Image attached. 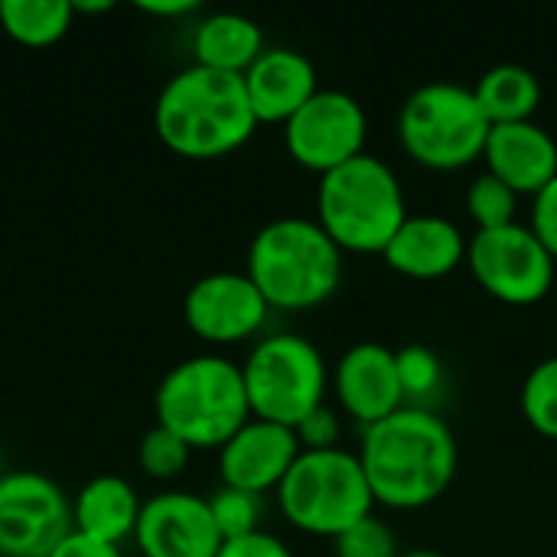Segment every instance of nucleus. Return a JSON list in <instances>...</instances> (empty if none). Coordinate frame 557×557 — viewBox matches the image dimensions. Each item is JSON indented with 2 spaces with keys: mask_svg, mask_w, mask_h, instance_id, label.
Wrapping results in <instances>:
<instances>
[{
  "mask_svg": "<svg viewBox=\"0 0 557 557\" xmlns=\"http://www.w3.org/2000/svg\"><path fill=\"white\" fill-rule=\"evenodd\" d=\"M277 503L294 529L336 539L372 516L375 496L359 454L333 447L300 450L284 483L277 486Z\"/></svg>",
  "mask_w": 557,
  "mask_h": 557,
  "instance_id": "6",
  "label": "nucleus"
},
{
  "mask_svg": "<svg viewBox=\"0 0 557 557\" xmlns=\"http://www.w3.org/2000/svg\"><path fill=\"white\" fill-rule=\"evenodd\" d=\"M49 557H121V548L117 545H104V542H98V539H88V535H82V532H69L55 548H52V555Z\"/></svg>",
  "mask_w": 557,
  "mask_h": 557,
  "instance_id": "32",
  "label": "nucleus"
},
{
  "mask_svg": "<svg viewBox=\"0 0 557 557\" xmlns=\"http://www.w3.org/2000/svg\"><path fill=\"white\" fill-rule=\"evenodd\" d=\"M516 202H519V193L509 189L499 176H493L490 170L480 173L470 189H467V212L470 219L476 222L480 232H490V228H503V225H512L516 222Z\"/></svg>",
  "mask_w": 557,
  "mask_h": 557,
  "instance_id": "23",
  "label": "nucleus"
},
{
  "mask_svg": "<svg viewBox=\"0 0 557 557\" xmlns=\"http://www.w3.org/2000/svg\"><path fill=\"white\" fill-rule=\"evenodd\" d=\"M398 359V375H401V388L405 395H428L437 388L441 382V359L428 349V346H405L401 352H395Z\"/></svg>",
  "mask_w": 557,
  "mask_h": 557,
  "instance_id": "28",
  "label": "nucleus"
},
{
  "mask_svg": "<svg viewBox=\"0 0 557 557\" xmlns=\"http://www.w3.org/2000/svg\"><path fill=\"white\" fill-rule=\"evenodd\" d=\"M72 16L69 0H0L3 33L29 49L55 46L72 29Z\"/></svg>",
  "mask_w": 557,
  "mask_h": 557,
  "instance_id": "22",
  "label": "nucleus"
},
{
  "mask_svg": "<svg viewBox=\"0 0 557 557\" xmlns=\"http://www.w3.org/2000/svg\"><path fill=\"white\" fill-rule=\"evenodd\" d=\"M140 519V499L134 486L124 476L104 473L88 480L72 506V525L75 532L98 539L104 545H117L124 539H134Z\"/></svg>",
  "mask_w": 557,
  "mask_h": 557,
  "instance_id": "19",
  "label": "nucleus"
},
{
  "mask_svg": "<svg viewBox=\"0 0 557 557\" xmlns=\"http://www.w3.org/2000/svg\"><path fill=\"white\" fill-rule=\"evenodd\" d=\"M382 255L392 271L434 281L467 261V242L463 232L444 215H408Z\"/></svg>",
  "mask_w": 557,
  "mask_h": 557,
  "instance_id": "18",
  "label": "nucleus"
},
{
  "mask_svg": "<svg viewBox=\"0 0 557 557\" xmlns=\"http://www.w3.org/2000/svg\"><path fill=\"white\" fill-rule=\"evenodd\" d=\"M532 232L539 235V242L548 248V255L557 261V176L542 189V193H535Z\"/></svg>",
  "mask_w": 557,
  "mask_h": 557,
  "instance_id": "30",
  "label": "nucleus"
},
{
  "mask_svg": "<svg viewBox=\"0 0 557 557\" xmlns=\"http://www.w3.org/2000/svg\"><path fill=\"white\" fill-rule=\"evenodd\" d=\"M467 264L480 287L503 304H539L555 284V258L529 225H503L476 232L467 245Z\"/></svg>",
  "mask_w": 557,
  "mask_h": 557,
  "instance_id": "9",
  "label": "nucleus"
},
{
  "mask_svg": "<svg viewBox=\"0 0 557 557\" xmlns=\"http://www.w3.org/2000/svg\"><path fill=\"white\" fill-rule=\"evenodd\" d=\"M522 414L539 434L557 441V356L529 372L522 385Z\"/></svg>",
  "mask_w": 557,
  "mask_h": 557,
  "instance_id": "24",
  "label": "nucleus"
},
{
  "mask_svg": "<svg viewBox=\"0 0 557 557\" xmlns=\"http://www.w3.org/2000/svg\"><path fill=\"white\" fill-rule=\"evenodd\" d=\"M398 557H447V555H441V552H431V548H414V552H401Z\"/></svg>",
  "mask_w": 557,
  "mask_h": 557,
  "instance_id": "35",
  "label": "nucleus"
},
{
  "mask_svg": "<svg viewBox=\"0 0 557 557\" xmlns=\"http://www.w3.org/2000/svg\"><path fill=\"white\" fill-rule=\"evenodd\" d=\"M297 457H300V441L294 428L251 418L242 431H235L219 447L222 486L261 496L284 483Z\"/></svg>",
  "mask_w": 557,
  "mask_h": 557,
  "instance_id": "14",
  "label": "nucleus"
},
{
  "mask_svg": "<svg viewBox=\"0 0 557 557\" xmlns=\"http://www.w3.org/2000/svg\"><path fill=\"white\" fill-rule=\"evenodd\" d=\"M261 52H264V33L245 13H228V10L212 13L193 33V55L196 65L202 69L245 75Z\"/></svg>",
  "mask_w": 557,
  "mask_h": 557,
  "instance_id": "20",
  "label": "nucleus"
},
{
  "mask_svg": "<svg viewBox=\"0 0 557 557\" xmlns=\"http://www.w3.org/2000/svg\"><path fill=\"white\" fill-rule=\"evenodd\" d=\"M72 529V503L49 476L33 470L0 476V555L49 557Z\"/></svg>",
  "mask_w": 557,
  "mask_h": 557,
  "instance_id": "10",
  "label": "nucleus"
},
{
  "mask_svg": "<svg viewBox=\"0 0 557 557\" xmlns=\"http://www.w3.org/2000/svg\"><path fill=\"white\" fill-rule=\"evenodd\" d=\"M245 274L268 307L310 310L336 294L343 248L313 219H274L251 238Z\"/></svg>",
  "mask_w": 557,
  "mask_h": 557,
  "instance_id": "3",
  "label": "nucleus"
},
{
  "mask_svg": "<svg viewBox=\"0 0 557 557\" xmlns=\"http://www.w3.org/2000/svg\"><path fill=\"white\" fill-rule=\"evenodd\" d=\"M209 509H212V519H215V529H219L222 542L261 532L258 529V522H261V496H255V493L222 486V490L212 493Z\"/></svg>",
  "mask_w": 557,
  "mask_h": 557,
  "instance_id": "26",
  "label": "nucleus"
},
{
  "mask_svg": "<svg viewBox=\"0 0 557 557\" xmlns=\"http://www.w3.org/2000/svg\"><path fill=\"white\" fill-rule=\"evenodd\" d=\"M251 418L297 428L323 405L326 362L323 352L297 336L277 333L261 339L242 366Z\"/></svg>",
  "mask_w": 557,
  "mask_h": 557,
  "instance_id": "8",
  "label": "nucleus"
},
{
  "mask_svg": "<svg viewBox=\"0 0 557 557\" xmlns=\"http://www.w3.org/2000/svg\"><path fill=\"white\" fill-rule=\"evenodd\" d=\"M490 173L516 193H542L557 176V140L535 121L493 124L483 150Z\"/></svg>",
  "mask_w": 557,
  "mask_h": 557,
  "instance_id": "17",
  "label": "nucleus"
},
{
  "mask_svg": "<svg viewBox=\"0 0 557 557\" xmlns=\"http://www.w3.org/2000/svg\"><path fill=\"white\" fill-rule=\"evenodd\" d=\"M268 310L271 307L255 287V281L238 271H215L199 277L183 300L186 326L199 339L215 346L255 336L264 326Z\"/></svg>",
  "mask_w": 557,
  "mask_h": 557,
  "instance_id": "12",
  "label": "nucleus"
},
{
  "mask_svg": "<svg viewBox=\"0 0 557 557\" xmlns=\"http://www.w3.org/2000/svg\"><path fill=\"white\" fill-rule=\"evenodd\" d=\"M134 542L144 557H215L222 548L209 499L196 493H160L144 503Z\"/></svg>",
  "mask_w": 557,
  "mask_h": 557,
  "instance_id": "13",
  "label": "nucleus"
},
{
  "mask_svg": "<svg viewBox=\"0 0 557 557\" xmlns=\"http://www.w3.org/2000/svg\"><path fill=\"white\" fill-rule=\"evenodd\" d=\"M199 3L196 0H140L137 3V10H144V13H150V16H186V13H193Z\"/></svg>",
  "mask_w": 557,
  "mask_h": 557,
  "instance_id": "33",
  "label": "nucleus"
},
{
  "mask_svg": "<svg viewBox=\"0 0 557 557\" xmlns=\"http://www.w3.org/2000/svg\"><path fill=\"white\" fill-rule=\"evenodd\" d=\"M157 137L186 160H219L235 153L258 127L245 78L189 65L176 72L153 104Z\"/></svg>",
  "mask_w": 557,
  "mask_h": 557,
  "instance_id": "2",
  "label": "nucleus"
},
{
  "mask_svg": "<svg viewBox=\"0 0 557 557\" xmlns=\"http://www.w3.org/2000/svg\"><path fill=\"white\" fill-rule=\"evenodd\" d=\"M189 454L193 447L186 441H180L173 431L166 428H150L144 437H140V447H137V467L144 476L150 480H173L186 470L189 463Z\"/></svg>",
  "mask_w": 557,
  "mask_h": 557,
  "instance_id": "25",
  "label": "nucleus"
},
{
  "mask_svg": "<svg viewBox=\"0 0 557 557\" xmlns=\"http://www.w3.org/2000/svg\"><path fill=\"white\" fill-rule=\"evenodd\" d=\"M336 542V557H398V542L392 535V529L385 522H379L375 516L356 522L352 529H346L343 535L333 539Z\"/></svg>",
  "mask_w": 557,
  "mask_h": 557,
  "instance_id": "27",
  "label": "nucleus"
},
{
  "mask_svg": "<svg viewBox=\"0 0 557 557\" xmlns=\"http://www.w3.org/2000/svg\"><path fill=\"white\" fill-rule=\"evenodd\" d=\"M157 424L196 447H222L251 421L242 366L225 356H193L173 366L153 392Z\"/></svg>",
  "mask_w": 557,
  "mask_h": 557,
  "instance_id": "4",
  "label": "nucleus"
},
{
  "mask_svg": "<svg viewBox=\"0 0 557 557\" xmlns=\"http://www.w3.org/2000/svg\"><path fill=\"white\" fill-rule=\"evenodd\" d=\"M359 460L375 503L388 509H424L457 476V437L444 418L424 408H398L366 428Z\"/></svg>",
  "mask_w": 557,
  "mask_h": 557,
  "instance_id": "1",
  "label": "nucleus"
},
{
  "mask_svg": "<svg viewBox=\"0 0 557 557\" xmlns=\"http://www.w3.org/2000/svg\"><path fill=\"white\" fill-rule=\"evenodd\" d=\"M317 212L323 232L343 251L359 255H382L408 219L398 176L372 153H359L320 180Z\"/></svg>",
  "mask_w": 557,
  "mask_h": 557,
  "instance_id": "5",
  "label": "nucleus"
},
{
  "mask_svg": "<svg viewBox=\"0 0 557 557\" xmlns=\"http://www.w3.org/2000/svg\"><path fill=\"white\" fill-rule=\"evenodd\" d=\"M336 395L339 405L366 428L405 408L395 352L382 343H356L346 349L336 362Z\"/></svg>",
  "mask_w": 557,
  "mask_h": 557,
  "instance_id": "15",
  "label": "nucleus"
},
{
  "mask_svg": "<svg viewBox=\"0 0 557 557\" xmlns=\"http://www.w3.org/2000/svg\"><path fill=\"white\" fill-rule=\"evenodd\" d=\"M473 95L490 124H516V121H532V114L539 111L542 82L532 69L503 62L480 75Z\"/></svg>",
  "mask_w": 557,
  "mask_h": 557,
  "instance_id": "21",
  "label": "nucleus"
},
{
  "mask_svg": "<svg viewBox=\"0 0 557 557\" xmlns=\"http://www.w3.org/2000/svg\"><path fill=\"white\" fill-rule=\"evenodd\" d=\"M72 10L75 13H108V10H114V3L111 0H101V3H72Z\"/></svg>",
  "mask_w": 557,
  "mask_h": 557,
  "instance_id": "34",
  "label": "nucleus"
},
{
  "mask_svg": "<svg viewBox=\"0 0 557 557\" xmlns=\"http://www.w3.org/2000/svg\"><path fill=\"white\" fill-rule=\"evenodd\" d=\"M215 557H294L290 548L268 535V532H251V535H242V539H228L222 542L219 555Z\"/></svg>",
  "mask_w": 557,
  "mask_h": 557,
  "instance_id": "31",
  "label": "nucleus"
},
{
  "mask_svg": "<svg viewBox=\"0 0 557 557\" xmlns=\"http://www.w3.org/2000/svg\"><path fill=\"white\" fill-rule=\"evenodd\" d=\"M490 121L467 85L428 82L408 95L398 114V137L408 157L431 170H463L483 157Z\"/></svg>",
  "mask_w": 557,
  "mask_h": 557,
  "instance_id": "7",
  "label": "nucleus"
},
{
  "mask_svg": "<svg viewBox=\"0 0 557 557\" xmlns=\"http://www.w3.org/2000/svg\"><path fill=\"white\" fill-rule=\"evenodd\" d=\"M242 78L258 124H287L320 91L313 62L287 46L264 49Z\"/></svg>",
  "mask_w": 557,
  "mask_h": 557,
  "instance_id": "16",
  "label": "nucleus"
},
{
  "mask_svg": "<svg viewBox=\"0 0 557 557\" xmlns=\"http://www.w3.org/2000/svg\"><path fill=\"white\" fill-rule=\"evenodd\" d=\"M284 144L300 166L326 176L330 170L366 153V111L349 91L320 88L284 124Z\"/></svg>",
  "mask_w": 557,
  "mask_h": 557,
  "instance_id": "11",
  "label": "nucleus"
},
{
  "mask_svg": "<svg viewBox=\"0 0 557 557\" xmlns=\"http://www.w3.org/2000/svg\"><path fill=\"white\" fill-rule=\"evenodd\" d=\"M294 431H297L300 450H333V447H339V418L326 405H320L313 414H307Z\"/></svg>",
  "mask_w": 557,
  "mask_h": 557,
  "instance_id": "29",
  "label": "nucleus"
}]
</instances>
